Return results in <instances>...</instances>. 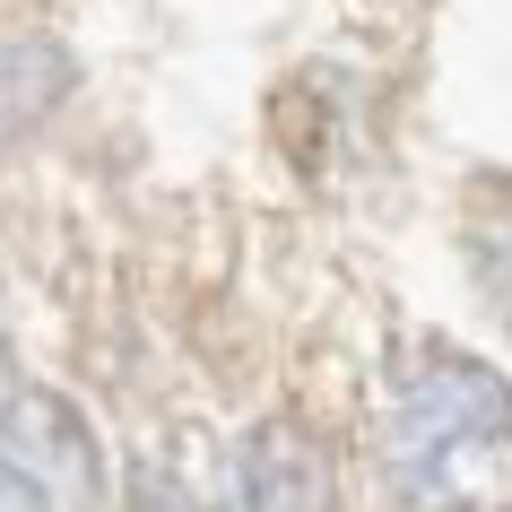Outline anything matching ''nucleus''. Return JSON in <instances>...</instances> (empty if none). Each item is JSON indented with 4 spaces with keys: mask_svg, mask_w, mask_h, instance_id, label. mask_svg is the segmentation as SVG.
<instances>
[{
    "mask_svg": "<svg viewBox=\"0 0 512 512\" xmlns=\"http://www.w3.org/2000/svg\"><path fill=\"white\" fill-rule=\"evenodd\" d=\"M382 478L408 512H478L512 486V382L478 356L417 348L382 400Z\"/></svg>",
    "mask_w": 512,
    "mask_h": 512,
    "instance_id": "1",
    "label": "nucleus"
},
{
    "mask_svg": "<svg viewBox=\"0 0 512 512\" xmlns=\"http://www.w3.org/2000/svg\"><path fill=\"white\" fill-rule=\"evenodd\" d=\"M235 495L243 512H330V452L304 426H252L235 452Z\"/></svg>",
    "mask_w": 512,
    "mask_h": 512,
    "instance_id": "2",
    "label": "nucleus"
},
{
    "mask_svg": "<svg viewBox=\"0 0 512 512\" xmlns=\"http://www.w3.org/2000/svg\"><path fill=\"white\" fill-rule=\"evenodd\" d=\"M9 79H18V53H0V139H9V131H27L35 113L53 105V87H61V61H44V70H35L27 87H9Z\"/></svg>",
    "mask_w": 512,
    "mask_h": 512,
    "instance_id": "3",
    "label": "nucleus"
},
{
    "mask_svg": "<svg viewBox=\"0 0 512 512\" xmlns=\"http://www.w3.org/2000/svg\"><path fill=\"white\" fill-rule=\"evenodd\" d=\"M478 287H486V304L512 322V209H495L478 226Z\"/></svg>",
    "mask_w": 512,
    "mask_h": 512,
    "instance_id": "4",
    "label": "nucleus"
}]
</instances>
